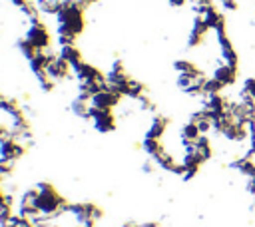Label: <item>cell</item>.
<instances>
[{
  "label": "cell",
  "instance_id": "obj_1",
  "mask_svg": "<svg viewBox=\"0 0 255 227\" xmlns=\"http://www.w3.org/2000/svg\"><path fill=\"white\" fill-rule=\"evenodd\" d=\"M88 117L92 119L94 129H96V131H102V133L112 131L114 125H116V119H114L112 110H92Z\"/></svg>",
  "mask_w": 255,
  "mask_h": 227
},
{
  "label": "cell",
  "instance_id": "obj_2",
  "mask_svg": "<svg viewBox=\"0 0 255 227\" xmlns=\"http://www.w3.org/2000/svg\"><path fill=\"white\" fill-rule=\"evenodd\" d=\"M26 38L38 48V50H46L50 46V34L48 30L44 28V24L38 20V22H32V26L28 28L26 32Z\"/></svg>",
  "mask_w": 255,
  "mask_h": 227
}]
</instances>
